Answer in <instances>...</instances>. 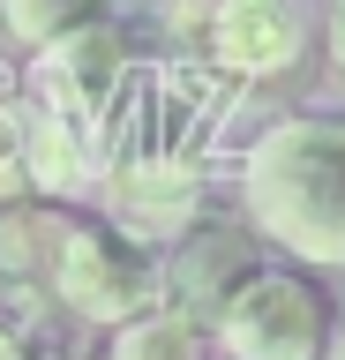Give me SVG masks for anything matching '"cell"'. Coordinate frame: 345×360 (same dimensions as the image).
<instances>
[{
	"instance_id": "obj_1",
	"label": "cell",
	"mask_w": 345,
	"mask_h": 360,
	"mask_svg": "<svg viewBox=\"0 0 345 360\" xmlns=\"http://www.w3.org/2000/svg\"><path fill=\"white\" fill-rule=\"evenodd\" d=\"M233 90L240 83L218 60H203V53L136 60L113 120H105L98 210H113L143 240L173 248L210 210V150H218Z\"/></svg>"
},
{
	"instance_id": "obj_11",
	"label": "cell",
	"mask_w": 345,
	"mask_h": 360,
	"mask_svg": "<svg viewBox=\"0 0 345 360\" xmlns=\"http://www.w3.org/2000/svg\"><path fill=\"white\" fill-rule=\"evenodd\" d=\"M0 360H38V345L23 338V323H15L8 308H0Z\"/></svg>"
},
{
	"instance_id": "obj_13",
	"label": "cell",
	"mask_w": 345,
	"mask_h": 360,
	"mask_svg": "<svg viewBox=\"0 0 345 360\" xmlns=\"http://www.w3.org/2000/svg\"><path fill=\"white\" fill-rule=\"evenodd\" d=\"M338 360H345V345H338Z\"/></svg>"
},
{
	"instance_id": "obj_7",
	"label": "cell",
	"mask_w": 345,
	"mask_h": 360,
	"mask_svg": "<svg viewBox=\"0 0 345 360\" xmlns=\"http://www.w3.org/2000/svg\"><path fill=\"white\" fill-rule=\"evenodd\" d=\"M105 360H226V353H218V330L195 300H165V308L105 330Z\"/></svg>"
},
{
	"instance_id": "obj_12",
	"label": "cell",
	"mask_w": 345,
	"mask_h": 360,
	"mask_svg": "<svg viewBox=\"0 0 345 360\" xmlns=\"http://www.w3.org/2000/svg\"><path fill=\"white\" fill-rule=\"evenodd\" d=\"M338 315H345V292H338Z\"/></svg>"
},
{
	"instance_id": "obj_2",
	"label": "cell",
	"mask_w": 345,
	"mask_h": 360,
	"mask_svg": "<svg viewBox=\"0 0 345 360\" xmlns=\"http://www.w3.org/2000/svg\"><path fill=\"white\" fill-rule=\"evenodd\" d=\"M240 218L308 270H345V112H285L233 165Z\"/></svg>"
},
{
	"instance_id": "obj_6",
	"label": "cell",
	"mask_w": 345,
	"mask_h": 360,
	"mask_svg": "<svg viewBox=\"0 0 345 360\" xmlns=\"http://www.w3.org/2000/svg\"><path fill=\"white\" fill-rule=\"evenodd\" d=\"M263 255H271V240H263L248 218L240 225H203L195 218L181 240H173V300H195V308L210 315L240 285V270H255Z\"/></svg>"
},
{
	"instance_id": "obj_4",
	"label": "cell",
	"mask_w": 345,
	"mask_h": 360,
	"mask_svg": "<svg viewBox=\"0 0 345 360\" xmlns=\"http://www.w3.org/2000/svg\"><path fill=\"white\" fill-rule=\"evenodd\" d=\"M210 330H218L226 360H338L345 315H338V292H323V270L271 248L210 308Z\"/></svg>"
},
{
	"instance_id": "obj_3",
	"label": "cell",
	"mask_w": 345,
	"mask_h": 360,
	"mask_svg": "<svg viewBox=\"0 0 345 360\" xmlns=\"http://www.w3.org/2000/svg\"><path fill=\"white\" fill-rule=\"evenodd\" d=\"M46 292L53 308L98 330H120L136 315L173 300V255L158 240H143L113 210H75L53 202V233H46Z\"/></svg>"
},
{
	"instance_id": "obj_9",
	"label": "cell",
	"mask_w": 345,
	"mask_h": 360,
	"mask_svg": "<svg viewBox=\"0 0 345 360\" xmlns=\"http://www.w3.org/2000/svg\"><path fill=\"white\" fill-rule=\"evenodd\" d=\"M98 15H113V0H0V30L23 45V53L68 38L75 22H98Z\"/></svg>"
},
{
	"instance_id": "obj_5",
	"label": "cell",
	"mask_w": 345,
	"mask_h": 360,
	"mask_svg": "<svg viewBox=\"0 0 345 360\" xmlns=\"http://www.w3.org/2000/svg\"><path fill=\"white\" fill-rule=\"evenodd\" d=\"M181 30L203 60H218L233 83H271L308 53V15L300 0H203L195 15L181 8Z\"/></svg>"
},
{
	"instance_id": "obj_8",
	"label": "cell",
	"mask_w": 345,
	"mask_h": 360,
	"mask_svg": "<svg viewBox=\"0 0 345 360\" xmlns=\"http://www.w3.org/2000/svg\"><path fill=\"white\" fill-rule=\"evenodd\" d=\"M8 202H46L30 173V135H23V68L0 60V210Z\"/></svg>"
},
{
	"instance_id": "obj_10",
	"label": "cell",
	"mask_w": 345,
	"mask_h": 360,
	"mask_svg": "<svg viewBox=\"0 0 345 360\" xmlns=\"http://www.w3.org/2000/svg\"><path fill=\"white\" fill-rule=\"evenodd\" d=\"M323 53H330V68L345 75V0H330V8H323Z\"/></svg>"
}]
</instances>
